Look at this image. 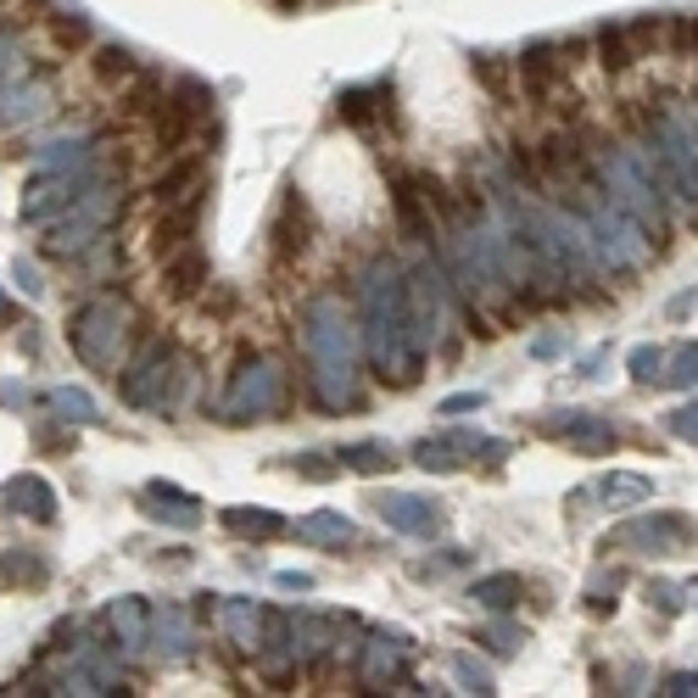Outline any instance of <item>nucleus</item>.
<instances>
[{
    "mask_svg": "<svg viewBox=\"0 0 698 698\" xmlns=\"http://www.w3.org/2000/svg\"><path fill=\"white\" fill-rule=\"evenodd\" d=\"M364 346L369 364L380 369V380L408 386L414 380V330H408V280L397 275V264H369L364 275Z\"/></svg>",
    "mask_w": 698,
    "mask_h": 698,
    "instance_id": "1",
    "label": "nucleus"
},
{
    "mask_svg": "<svg viewBox=\"0 0 698 698\" xmlns=\"http://www.w3.org/2000/svg\"><path fill=\"white\" fill-rule=\"evenodd\" d=\"M302 346H308L313 391L330 408H353L358 402V375H353L358 341H353V324H346V313H341L335 297H313L302 308Z\"/></svg>",
    "mask_w": 698,
    "mask_h": 698,
    "instance_id": "2",
    "label": "nucleus"
},
{
    "mask_svg": "<svg viewBox=\"0 0 698 698\" xmlns=\"http://www.w3.org/2000/svg\"><path fill=\"white\" fill-rule=\"evenodd\" d=\"M135 335V308L118 297V291H101L90 297L73 319H67V341H73V353L84 364H96V369H118L124 364V346Z\"/></svg>",
    "mask_w": 698,
    "mask_h": 698,
    "instance_id": "3",
    "label": "nucleus"
},
{
    "mask_svg": "<svg viewBox=\"0 0 698 698\" xmlns=\"http://www.w3.org/2000/svg\"><path fill=\"white\" fill-rule=\"evenodd\" d=\"M118 207H124V191H112V185H90V191H84V196L62 213V224H51L45 251H51V257H73V251H84L90 240L107 235V224L118 218Z\"/></svg>",
    "mask_w": 698,
    "mask_h": 698,
    "instance_id": "4",
    "label": "nucleus"
},
{
    "mask_svg": "<svg viewBox=\"0 0 698 698\" xmlns=\"http://www.w3.org/2000/svg\"><path fill=\"white\" fill-rule=\"evenodd\" d=\"M90 185H96L90 168H45L40 180L23 191V218H29V224H56Z\"/></svg>",
    "mask_w": 698,
    "mask_h": 698,
    "instance_id": "5",
    "label": "nucleus"
},
{
    "mask_svg": "<svg viewBox=\"0 0 698 698\" xmlns=\"http://www.w3.org/2000/svg\"><path fill=\"white\" fill-rule=\"evenodd\" d=\"M408 330H414V353H430L448 330V302H442V275L419 264L408 275Z\"/></svg>",
    "mask_w": 698,
    "mask_h": 698,
    "instance_id": "6",
    "label": "nucleus"
},
{
    "mask_svg": "<svg viewBox=\"0 0 698 698\" xmlns=\"http://www.w3.org/2000/svg\"><path fill=\"white\" fill-rule=\"evenodd\" d=\"M207 112H213V90L202 78H185V84H173V96L162 101V112H157V140L168 146V151H180L202 124H207Z\"/></svg>",
    "mask_w": 698,
    "mask_h": 698,
    "instance_id": "7",
    "label": "nucleus"
},
{
    "mask_svg": "<svg viewBox=\"0 0 698 698\" xmlns=\"http://www.w3.org/2000/svg\"><path fill=\"white\" fill-rule=\"evenodd\" d=\"M275 402H280V375H275V364H269V358H246V364L235 369V380H229L218 414H224V419H257V414H269Z\"/></svg>",
    "mask_w": 698,
    "mask_h": 698,
    "instance_id": "8",
    "label": "nucleus"
},
{
    "mask_svg": "<svg viewBox=\"0 0 698 698\" xmlns=\"http://www.w3.org/2000/svg\"><path fill=\"white\" fill-rule=\"evenodd\" d=\"M168 380H173V346L168 341H146L140 358L124 375V397L135 408H168Z\"/></svg>",
    "mask_w": 698,
    "mask_h": 698,
    "instance_id": "9",
    "label": "nucleus"
},
{
    "mask_svg": "<svg viewBox=\"0 0 698 698\" xmlns=\"http://www.w3.org/2000/svg\"><path fill=\"white\" fill-rule=\"evenodd\" d=\"M269 240H275V264H297L313 240V218H308V202L297 191H286V202L275 207V224H269Z\"/></svg>",
    "mask_w": 698,
    "mask_h": 698,
    "instance_id": "10",
    "label": "nucleus"
},
{
    "mask_svg": "<svg viewBox=\"0 0 698 698\" xmlns=\"http://www.w3.org/2000/svg\"><path fill=\"white\" fill-rule=\"evenodd\" d=\"M51 78L45 73H12V78H0V124H29L40 112H51Z\"/></svg>",
    "mask_w": 698,
    "mask_h": 698,
    "instance_id": "11",
    "label": "nucleus"
},
{
    "mask_svg": "<svg viewBox=\"0 0 698 698\" xmlns=\"http://www.w3.org/2000/svg\"><path fill=\"white\" fill-rule=\"evenodd\" d=\"M375 508H380V519H386L391 531H408V537H436V531H442V514H436V503H425V497L391 492Z\"/></svg>",
    "mask_w": 698,
    "mask_h": 698,
    "instance_id": "12",
    "label": "nucleus"
},
{
    "mask_svg": "<svg viewBox=\"0 0 698 698\" xmlns=\"http://www.w3.org/2000/svg\"><path fill=\"white\" fill-rule=\"evenodd\" d=\"M202 207H207V196H191V202L162 207V218H157V229H151L157 257H173L180 246H191V235H196V224H202Z\"/></svg>",
    "mask_w": 698,
    "mask_h": 698,
    "instance_id": "13",
    "label": "nucleus"
},
{
    "mask_svg": "<svg viewBox=\"0 0 698 698\" xmlns=\"http://www.w3.org/2000/svg\"><path fill=\"white\" fill-rule=\"evenodd\" d=\"M207 275H213V264H207L202 246H180L173 257H162V286H168L173 297H196V291L207 286Z\"/></svg>",
    "mask_w": 698,
    "mask_h": 698,
    "instance_id": "14",
    "label": "nucleus"
},
{
    "mask_svg": "<svg viewBox=\"0 0 698 698\" xmlns=\"http://www.w3.org/2000/svg\"><path fill=\"white\" fill-rule=\"evenodd\" d=\"M191 196H207V162L202 157H185V162H173L162 180H157V202L173 207V202H191Z\"/></svg>",
    "mask_w": 698,
    "mask_h": 698,
    "instance_id": "15",
    "label": "nucleus"
},
{
    "mask_svg": "<svg viewBox=\"0 0 698 698\" xmlns=\"http://www.w3.org/2000/svg\"><path fill=\"white\" fill-rule=\"evenodd\" d=\"M481 453V442H475V436H436V442H419V464L425 470H459L464 459H475Z\"/></svg>",
    "mask_w": 698,
    "mask_h": 698,
    "instance_id": "16",
    "label": "nucleus"
},
{
    "mask_svg": "<svg viewBox=\"0 0 698 698\" xmlns=\"http://www.w3.org/2000/svg\"><path fill=\"white\" fill-rule=\"evenodd\" d=\"M0 497H7L18 514H34V519H51V514H56V497H51V486H45L40 475H12Z\"/></svg>",
    "mask_w": 698,
    "mask_h": 698,
    "instance_id": "17",
    "label": "nucleus"
},
{
    "mask_svg": "<svg viewBox=\"0 0 698 698\" xmlns=\"http://www.w3.org/2000/svg\"><path fill=\"white\" fill-rule=\"evenodd\" d=\"M146 503H157V508H151L157 519H173V526H196V503H191L185 492L162 486V481H157V486H146Z\"/></svg>",
    "mask_w": 698,
    "mask_h": 698,
    "instance_id": "18",
    "label": "nucleus"
},
{
    "mask_svg": "<svg viewBox=\"0 0 698 698\" xmlns=\"http://www.w3.org/2000/svg\"><path fill=\"white\" fill-rule=\"evenodd\" d=\"M224 526L240 531V537H275V531H286V519L269 514V508H229V514H224Z\"/></svg>",
    "mask_w": 698,
    "mask_h": 698,
    "instance_id": "19",
    "label": "nucleus"
},
{
    "mask_svg": "<svg viewBox=\"0 0 698 698\" xmlns=\"http://www.w3.org/2000/svg\"><path fill=\"white\" fill-rule=\"evenodd\" d=\"M297 537L302 543H335L341 548V543H353V526H346V519L330 508V514H308L302 526H297Z\"/></svg>",
    "mask_w": 698,
    "mask_h": 698,
    "instance_id": "20",
    "label": "nucleus"
},
{
    "mask_svg": "<svg viewBox=\"0 0 698 698\" xmlns=\"http://www.w3.org/2000/svg\"><path fill=\"white\" fill-rule=\"evenodd\" d=\"M162 643H168V659H180L191 648V615H185V609H162V615H157V648Z\"/></svg>",
    "mask_w": 698,
    "mask_h": 698,
    "instance_id": "21",
    "label": "nucleus"
},
{
    "mask_svg": "<svg viewBox=\"0 0 698 698\" xmlns=\"http://www.w3.org/2000/svg\"><path fill=\"white\" fill-rule=\"evenodd\" d=\"M269 615L264 609H251V603H224V626H229V637L240 643V648H257V626H264Z\"/></svg>",
    "mask_w": 698,
    "mask_h": 698,
    "instance_id": "22",
    "label": "nucleus"
},
{
    "mask_svg": "<svg viewBox=\"0 0 698 698\" xmlns=\"http://www.w3.org/2000/svg\"><path fill=\"white\" fill-rule=\"evenodd\" d=\"M162 101H168V96H162V78H157V73H135V78H129V112L157 118Z\"/></svg>",
    "mask_w": 698,
    "mask_h": 698,
    "instance_id": "23",
    "label": "nucleus"
},
{
    "mask_svg": "<svg viewBox=\"0 0 698 698\" xmlns=\"http://www.w3.org/2000/svg\"><path fill=\"white\" fill-rule=\"evenodd\" d=\"M519 592H526V581H519V576H486V581H475V603H486V609H508Z\"/></svg>",
    "mask_w": 698,
    "mask_h": 698,
    "instance_id": "24",
    "label": "nucleus"
},
{
    "mask_svg": "<svg viewBox=\"0 0 698 698\" xmlns=\"http://www.w3.org/2000/svg\"><path fill=\"white\" fill-rule=\"evenodd\" d=\"M135 73H140V67H135V56H129L124 45H101V51H96V78H101V84H129Z\"/></svg>",
    "mask_w": 698,
    "mask_h": 698,
    "instance_id": "25",
    "label": "nucleus"
},
{
    "mask_svg": "<svg viewBox=\"0 0 698 698\" xmlns=\"http://www.w3.org/2000/svg\"><path fill=\"white\" fill-rule=\"evenodd\" d=\"M0 576H7V581H18V587H40L45 581V559H34V554H23V548H7V554H0Z\"/></svg>",
    "mask_w": 698,
    "mask_h": 698,
    "instance_id": "26",
    "label": "nucleus"
},
{
    "mask_svg": "<svg viewBox=\"0 0 698 698\" xmlns=\"http://www.w3.org/2000/svg\"><path fill=\"white\" fill-rule=\"evenodd\" d=\"M112 632L124 637V648H140V643H146V609H140L135 598H124V603L112 609Z\"/></svg>",
    "mask_w": 698,
    "mask_h": 698,
    "instance_id": "27",
    "label": "nucleus"
},
{
    "mask_svg": "<svg viewBox=\"0 0 698 698\" xmlns=\"http://www.w3.org/2000/svg\"><path fill=\"white\" fill-rule=\"evenodd\" d=\"M341 464L375 475V470H391V448L386 442H353V448H341Z\"/></svg>",
    "mask_w": 698,
    "mask_h": 698,
    "instance_id": "28",
    "label": "nucleus"
},
{
    "mask_svg": "<svg viewBox=\"0 0 698 698\" xmlns=\"http://www.w3.org/2000/svg\"><path fill=\"white\" fill-rule=\"evenodd\" d=\"M598 51H603V67H632V56H637V45H632L626 29H603L598 34Z\"/></svg>",
    "mask_w": 698,
    "mask_h": 698,
    "instance_id": "29",
    "label": "nucleus"
},
{
    "mask_svg": "<svg viewBox=\"0 0 698 698\" xmlns=\"http://www.w3.org/2000/svg\"><path fill=\"white\" fill-rule=\"evenodd\" d=\"M665 369H670L665 375L670 386H698V346H676V353L665 358Z\"/></svg>",
    "mask_w": 698,
    "mask_h": 698,
    "instance_id": "30",
    "label": "nucleus"
},
{
    "mask_svg": "<svg viewBox=\"0 0 698 698\" xmlns=\"http://www.w3.org/2000/svg\"><path fill=\"white\" fill-rule=\"evenodd\" d=\"M380 676H397V648H386V643H369V654H364V681L375 687Z\"/></svg>",
    "mask_w": 698,
    "mask_h": 698,
    "instance_id": "31",
    "label": "nucleus"
},
{
    "mask_svg": "<svg viewBox=\"0 0 698 698\" xmlns=\"http://www.w3.org/2000/svg\"><path fill=\"white\" fill-rule=\"evenodd\" d=\"M51 408H56V414H67V419H96V402L84 397V391H73V386L51 391Z\"/></svg>",
    "mask_w": 698,
    "mask_h": 698,
    "instance_id": "32",
    "label": "nucleus"
},
{
    "mask_svg": "<svg viewBox=\"0 0 698 698\" xmlns=\"http://www.w3.org/2000/svg\"><path fill=\"white\" fill-rule=\"evenodd\" d=\"M51 29H56V40H62V45H90V18H78V12L51 18Z\"/></svg>",
    "mask_w": 698,
    "mask_h": 698,
    "instance_id": "33",
    "label": "nucleus"
},
{
    "mask_svg": "<svg viewBox=\"0 0 698 698\" xmlns=\"http://www.w3.org/2000/svg\"><path fill=\"white\" fill-rule=\"evenodd\" d=\"M659 369H665V353H659V346H637V353H632V375H637V380H659Z\"/></svg>",
    "mask_w": 698,
    "mask_h": 698,
    "instance_id": "34",
    "label": "nucleus"
},
{
    "mask_svg": "<svg viewBox=\"0 0 698 698\" xmlns=\"http://www.w3.org/2000/svg\"><path fill=\"white\" fill-rule=\"evenodd\" d=\"M603 497H632L637 503V497H648V481H637V475H609L603 481Z\"/></svg>",
    "mask_w": 698,
    "mask_h": 698,
    "instance_id": "35",
    "label": "nucleus"
},
{
    "mask_svg": "<svg viewBox=\"0 0 698 698\" xmlns=\"http://www.w3.org/2000/svg\"><path fill=\"white\" fill-rule=\"evenodd\" d=\"M670 430L681 436V442H698V402H687V408L670 419Z\"/></svg>",
    "mask_w": 698,
    "mask_h": 698,
    "instance_id": "36",
    "label": "nucleus"
},
{
    "mask_svg": "<svg viewBox=\"0 0 698 698\" xmlns=\"http://www.w3.org/2000/svg\"><path fill=\"white\" fill-rule=\"evenodd\" d=\"M18 62H23V56H18V40H12V34H0V78H12V73H23Z\"/></svg>",
    "mask_w": 698,
    "mask_h": 698,
    "instance_id": "37",
    "label": "nucleus"
},
{
    "mask_svg": "<svg viewBox=\"0 0 698 698\" xmlns=\"http://www.w3.org/2000/svg\"><path fill=\"white\" fill-rule=\"evenodd\" d=\"M459 676H464V681H470L475 692H486V670H481V665H470V659H459Z\"/></svg>",
    "mask_w": 698,
    "mask_h": 698,
    "instance_id": "38",
    "label": "nucleus"
},
{
    "mask_svg": "<svg viewBox=\"0 0 698 698\" xmlns=\"http://www.w3.org/2000/svg\"><path fill=\"white\" fill-rule=\"evenodd\" d=\"M470 408H481V397H448L442 402V414H470Z\"/></svg>",
    "mask_w": 698,
    "mask_h": 698,
    "instance_id": "39",
    "label": "nucleus"
},
{
    "mask_svg": "<svg viewBox=\"0 0 698 698\" xmlns=\"http://www.w3.org/2000/svg\"><path fill=\"white\" fill-rule=\"evenodd\" d=\"M486 643H492L497 654H508V648H514V632H508V626H492V637H486Z\"/></svg>",
    "mask_w": 698,
    "mask_h": 698,
    "instance_id": "40",
    "label": "nucleus"
},
{
    "mask_svg": "<svg viewBox=\"0 0 698 698\" xmlns=\"http://www.w3.org/2000/svg\"><path fill=\"white\" fill-rule=\"evenodd\" d=\"M297 464H302V475H313V481H324V475H330V464H324V459H297Z\"/></svg>",
    "mask_w": 698,
    "mask_h": 698,
    "instance_id": "41",
    "label": "nucleus"
},
{
    "mask_svg": "<svg viewBox=\"0 0 698 698\" xmlns=\"http://www.w3.org/2000/svg\"><path fill=\"white\" fill-rule=\"evenodd\" d=\"M665 692H698V676H670V687Z\"/></svg>",
    "mask_w": 698,
    "mask_h": 698,
    "instance_id": "42",
    "label": "nucleus"
},
{
    "mask_svg": "<svg viewBox=\"0 0 698 698\" xmlns=\"http://www.w3.org/2000/svg\"><path fill=\"white\" fill-rule=\"evenodd\" d=\"M275 7H280V12H297V7H302V0H275Z\"/></svg>",
    "mask_w": 698,
    "mask_h": 698,
    "instance_id": "43",
    "label": "nucleus"
},
{
    "mask_svg": "<svg viewBox=\"0 0 698 698\" xmlns=\"http://www.w3.org/2000/svg\"><path fill=\"white\" fill-rule=\"evenodd\" d=\"M0 313H7V297H0Z\"/></svg>",
    "mask_w": 698,
    "mask_h": 698,
    "instance_id": "44",
    "label": "nucleus"
}]
</instances>
